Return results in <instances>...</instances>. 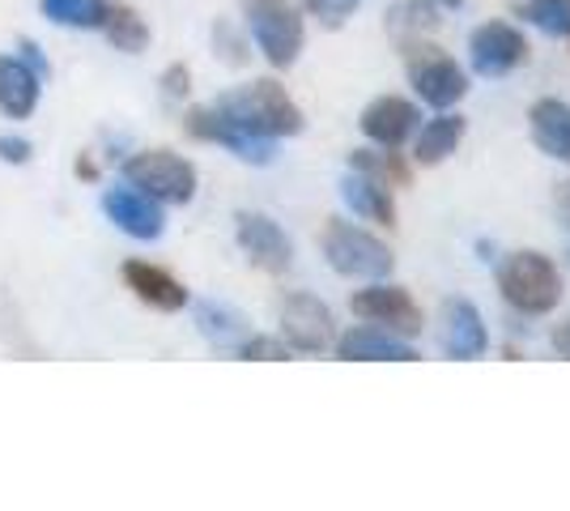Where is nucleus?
Listing matches in <instances>:
<instances>
[{
    "label": "nucleus",
    "mask_w": 570,
    "mask_h": 511,
    "mask_svg": "<svg viewBox=\"0 0 570 511\" xmlns=\"http://www.w3.org/2000/svg\"><path fill=\"white\" fill-rule=\"evenodd\" d=\"M217 107L238 124V128H247V132H256V137H268V141H277V137H298L303 132V111H298V102L285 95L277 81H252V86H238L230 95L217 98Z\"/></svg>",
    "instance_id": "f257e3e1"
},
{
    "label": "nucleus",
    "mask_w": 570,
    "mask_h": 511,
    "mask_svg": "<svg viewBox=\"0 0 570 511\" xmlns=\"http://www.w3.org/2000/svg\"><path fill=\"white\" fill-rule=\"evenodd\" d=\"M499 291L523 316H546L562 298V277L541 252H511L499 268Z\"/></svg>",
    "instance_id": "f03ea898"
},
{
    "label": "nucleus",
    "mask_w": 570,
    "mask_h": 511,
    "mask_svg": "<svg viewBox=\"0 0 570 511\" xmlns=\"http://www.w3.org/2000/svg\"><path fill=\"white\" fill-rule=\"evenodd\" d=\"M124 184L141 188L163 205H188L196 196V167L170 149H141L124 163Z\"/></svg>",
    "instance_id": "7ed1b4c3"
},
{
    "label": "nucleus",
    "mask_w": 570,
    "mask_h": 511,
    "mask_svg": "<svg viewBox=\"0 0 570 511\" xmlns=\"http://www.w3.org/2000/svg\"><path fill=\"white\" fill-rule=\"evenodd\" d=\"M252 39L273 69H289L303 51V18L289 0H243Z\"/></svg>",
    "instance_id": "20e7f679"
},
{
    "label": "nucleus",
    "mask_w": 570,
    "mask_h": 511,
    "mask_svg": "<svg viewBox=\"0 0 570 511\" xmlns=\"http://www.w3.org/2000/svg\"><path fill=\"white\" fill-rule=\"evenodd\" d=\"M324 256H328V265L341 277H387L392 265H396V256L387 252L383 239H375V235H366V230H357V226L341 218L324 226Z\"/></svg>",
    "instance_id": "39448f33"
},
{
    "label": "nucleus",
    "mask_w": 570,
    "mask_h": 511,
    "mask_svg": "<svg viewBox=\"0 0 570 511\" xmlns=\"http://www.w3.org/2000/svg\"><path fill=\"white\" fill-rule=\"evenodd\" d=\"M404 65H409V81H413V90L422 95V102L439 107V111H448L452 102H460V98L469 95V77H464V69L455 65L452 56H443L439 48H430V43L404 39Z\"/></svg>",
    "instance_id": "423d86ee"
},
{
    "label": "nucleus",
    "mask_w": 570,
    "mask_h": 511,
    "mask_svg": "<svg viewBox=\"0 0 570 511\" xmlns=\"http://www.w3.org/2000/svg\"><path fill=\"white\" fill-rule=\"evenodd\" d=\"M184 128H188V137L196 141H217V146H226L230 154H238L243 163H273V141L268 137H256V132H247V128H238L222 107H191L188 116H184Z\"/></svg>",
    "instance_id": "0eeeda50"
},
{
    "label": "nucleus",
    "mask_w": 570,
    "mask_h": 511,
    "mask_svg": "<svg viewBox=\"0 0 570 511\" xmlns=\"http://www.w3.org/2000/svg\"><path fill=\"white\" fill-rule=\"evenodd\" d=\"M282 341L298 354H324L333 350L336 328L333 312L315 294H289L282 303Z\"/></svg>",
    "instance_id": "6e6552de"
},
{
    "label": "nucleus",
    "mask_w": 570,
    "mask_h": 511,
    "mask_svg": "<svg viewBox=\"0 0 570 511\" xmlns=\"http://www.w3.org/2000/svg\"><path fill=\"white\" fill-rule=\"evenodd\" d=\"M350 307H354V316L371 320V324H380L387 333H396V337H417L422 333V307L413 303V294L404 291V286H371V291H357L350 298Z\"/></svg>",
    "instance_id": "1a4fd4ad"
},
{
    "label": "nucleus",
    "mask_w": 570,
    "mask_h": 511,
    "mask_svg": "<svg viewBox=\"0 0 570 511\" xmlns=\"http://www.w3.org/2000/svg\"><path fill=\"white\" fill-rule=\"evenodd\" d=\"M469 60L481 77H507L528 60V39L511 22H485L469 39Z\"/></svg>",
    "instance_id": "9d476101"
},
{
    "label": "nucleus",
    "mask_w": 570,
    "mask_h": 511,
    "mask_svg": "<svg viewBox=\"0 0 570 511\" xmlns=\"http://www.w3.org/2000/svg\"><path fill=\"white\" fill-rule=\"evenodd\" d=\"M235 235L238 247L247 252V261L264 268V273H285L289 261H294V247L285 239V230L273 218H264V214H238Z\"/></svg>",
    "instance_id": "9b49d317"
},
{
    "label": "nucleus",
    "mask_w": 570,
    "mask_h": 511,
    "mask_svg": "<svg viewBox=\"0 0 570 511\" xmlns=\"http://www.w3.org/2000/svg\"><path fill=\"white\" fill-rule=\"evenodd\" d=\"M102 209H107V218L116 222L124 235H132V239H158L163 235V200H154V196H145L141 188H132V184H124V188H111V193L102 196Z\"/></svg>",
    "instance_id": "f8f14e48"
},
{
    "label": "nucleus",
    "mask_w": 570,
    "mask_h": 511,
    "mask_svg": "<svg viewBox=\"0 0 570 511\" xmlns=\"http://www.w3.org/2000/svg\"><path fill=\"white\" fill-rule=\"evenodd\" d=\"M439 341L448 350V358H481L490 350V333L481 324V312H476L469 298H448L443 303V324H439Z\"/></svg>",
    "instance_id": "ddd939ff"
},
{
    "label": "nucleus",
    "mask_w": 570,
    "mask_h": 511,
    "mask_svg": "<svg viewBox=\"0 0 570 511\" xmlns=\"http://www.w3.org/2000/svg\"><path fill=\"white\" fill-rule=\"evenodd\" d=\"M336 345V358H345V363H413L417 358V350L409 345L404 337L396 333H387L380 324H362V328H350Z\"/></svg>",
    "instance_id": "4468645a"
},
{
    "label": "nucleus",
    "mask_w": 570,
    "mask_h": 511,
    "mask_svg": "<svg viewBox=\"0 0 570 511\" xmlns=\"http://www.w3.org/2000/svg\"><path fill=\"white\" fill-rule=\"evenodd\" d=\"M417 128V107L409 98L383 95L362 111V132L383 149H401Z\"/></svg>",
    "instance_id": "2eb2a0df"
},
{
    "label": "nucleus",
    "mask_w": 570,
    "mask_h": 511,
    "mask_svg": "<svg viewBox=\"0 0 570 511\" xmlns=\"http://www.w3.org/2000/svg\"><path fill=\"white\" fill-rule=\"evenodd\" d=\"M119 277H124V286L137 294L141 303L158 307V312H179V307H188V291H184V282H179V277H170L167 268L145 265V261H124Z\"/></svg>",
    "instance_id": "dca6fc26"
},
{
    "label": "nucleus",
    "mask_w": 570,
    "mask_h": 511,
    "mask_svg": "<svg viewBox=\"0 0 570 511\" xmlns=\"http://www.w3.org/2000/svg\"><path fill=\"white\" fill-rule=\"evenodd\" d=\"M39 95H43V77L26 69L18 56H0V111L9 120H26L35 116Z\"/></svg>",
    "instance_id": "f3484780"
},
{
    "label": "nucleus",
    "mask_w": 570,
    "mask_h": 511,
    "mask_svg": "<svg viewBox=\"0 0 570 511\" xmlns=\"http://www.w3.org/2000/svg\"><path fill=\"white\" fill-rule=\"evenodd\" d=\"M528 124H532V141L546 149L549 158H558V163L570 167V102L541 98V102H532Z\"/></svg>",
    "instance_id": "a211bd4d"
},
{
    "label": "nucleus",
    "mask_w": 570,
    "mask_h": 511,
    "mask_svg": "<svg viewBox=\"0 0 570 511\" xmlns=\"http://www.w3.org/2000/svg\"><path fill=\"white\" fill-rule=\"evenodd\" d=\"M464 128H469L464 116H452V111L434 116V120L417 132V149H413V158H417L422 167H439V163H443L448 154H455V146L464 141Z\"/></svg>",
    "instance_id": "6ab92c4d"
},
{
    "label": "nucleus",
    "mask_w": 570,
    "mask_h": 511,
    "mask_svg": "<svg viewBox=\"0 0 570 511\" xmlns=\"http://www.w3.org/2000/svg\"><path fill=\"white\" fill-rule=\"evenodd\" d=\"M341 196H345V205L362 214V218L380 222V226H396V205H392V193L375 184L371 175H350L345 184H341Z\"/></svg>",
    "instance_id": "aec40b11"
},
{
    "label": "nucleus",
    "mask_w": 570,
    "mask_h": 511,
    "mask_svg": "<svg viewBox=\"0 0 570 511\" xmlns=\"http://www.w3.org/2000/svg\"><path fill=\"white\" fill-rule=\"evenodd\" d=\"M196 324H200V333L214 341L217 350H238L243 341L252 337L247 320L238 316L235 307H226V303H200L196 307Z\"/></svg>",
    "instance_id": "412c9836"
},
{
    "label": "nucleus",
    "mask_w": 570,
    "mask_h": 511,
    "mask_svg": "<svg viewBox=\"0 0 570 511\" xmlns=\"http://www.w3.org/2000/svg\"><path fill=\"white\" fill-rule=\"evenodd\" d=\"M350 170L357 175H371L375 184L383 188H409V179H413V170L404 163L401 154H392V149H354L350 154Z\"/></svg>",
    "instance_id": "4be33fe9"
},
{
    "label": "nucleus",
    "mask_w": 570,
    "mask_h": 511,
    "mask_svg": "<svg viewBox=\"0 0 570 511\" xmlns=\"http://www.w3.org/2000/svg\"><path fill=\"white\" fill-rule=\"evenodd\" d=\"M111 0H43V18L72 30H102Z\"/></svg>",
    "instance_id": "5701e85b"
},
{
    "label": "nucleus",
    "mask_w": 570,
    "mask_h": 511,
    "mask_svg": "<svg viewBox=\"0 0 570 511\" xmlns=\"http://www.w3.org/2000/svg\"><path fill=\"white\" fill-rule=\"evenodd\" d=\"M102 30H107V39H111L119 51H132V56H137V51L149 48V26H145L141 13L128 9V4H111Z\"/></svg>",
    "instance_id": "b1692460"
},
{
    "label": "nucleus",
    "mask_w": 570,
    "mask_h": 511,
    "mask_svg": "<svg viewBox=\"0 0 570 511\" xmlns=\"http://www.w3.org/2000/svg\"><path fill=\"white\" fill-rule=\"evenodd\" d=\"M387 26L401 35V39H413V35H426L439 26V4L434 0H396L387 9Z\"/></svg>",
    "instance_id": "393cba45"
},
{
    "label": "nucleus",
    "mask_w": 570,
    "mask_h": 511,
    "mask_svg": "<svg viewBox=\"0 0 570 511\" xmlns=\"http://www.w3.org/2000/svg\"><path fill=\"white\" fill-rule=\"evenodd\" d=\"M511 9L523 22H532L546 35H567L570 39V0H511Z\"/></svg>",
    "instance_id": "a878e982"
},
{
    "label": "nucleus",
    "mask_w": 570,
    "mask_h": 511,
    "mask_svg": "<svg viewBox=\"0 0 570 511\" xmlns=\"http://www.w3.org/2000/svg\"><path fill=\"white\" fill-rule=\"evenodd\" d=\"M235 354H238V358H247V363H282V358H289L285 341H277V337H256V333L243 341Z\"/></svg>",
    "instance_id": "bb28decb"
},
{
    "label": "nucleus",
    "mask_w": 570,
    "mask_h": 511,
    "mask_svg": "<svg viewBox=\"0 0 570 511\" xmlns=\"http://www.w3.org/2000/svg\"><path fill=\"white\" fill-rule=\"evenodd\" d=\"M214 43L226 65H247V43H243V35H235V26L230 22L214 26Z\"/></svg>",
    "instance_id": "cd10ccee"
},
{
    "label": "nucleus",
    "mask_w": 570,
    "mask_h": 511,
    "mask_svg": "<svg viewBox=\"0 0 570 511\" xmlns=\"http://www.w3.org/2000/svg\"><path fill=\"white\" fill-rule=\"evenodd\" d=\"M303 4H307L311 13H315L324 26H341L350 13H354L357 0H303Z\"/></svg>",
    "instance_id": "c85d7f7f"
},
{
    "label": "nucleus",
    "mask_w": 570,
    "mask_h": 511,
    "mask_svg": "<svg viewBox=\"0 0 570 511\" xmlns=\"http://www.w3.org/2000/svg\"><path fill=\"white\" fill-rule=\"evenodd\" d=\"M188 90H191L188 65H170L167 73H163V95H167V98H184Z\"/></svg>",
    "instance_id": "c756f323"
},
{
    "label": "nucleus",
    "mask_w": 570,
    "mask_h": 511,
    "mask_svg": "<svg viewBox=\"0 0 570 511\" xmlns=\"http://www.w3.org/2000/svg\"><path fill=\"white\" fill-rule=\"evenodd\" d=\"M30 154H35V146H30L26 137H0V158H4V163L22 167V163H30Z\"/></svg>",
    "instance_id": "7c9ffc66"
},
{
    "label": "nucleus",
    "mask_w": 570,
    "mask_h": 511,
    "mask_svg": "<svg viewBox=\"0 0 570 511\" xmlns=\"http://www.w3.org/2000/svg\"><path fill=\"white\" fill-rule=\"evenodd\" d=\"M22 65L26 69H35L39 77H48V60H43L39 43H30V39H22Z\"/></svg>",
    "instance_id": "2f4dec72"
},
{
    "label": "nucleus",
    "mask_w": 570,
    "mask_h": 511,
    "mask_svg": "<svg viewBox=\"0 0 570 511\" xmlns=\"http://www.w3.org/2000/svg\"><path fill=\"white\" fill-rule=\"evenodd\" d=\"M553 205H558V222H562V230H567V244H570V179H567V184H558V193H553Z\"/></svg>",
    "instance_id": "473e14b6"
},
{
    "label": "nucleus",
    "mask_w": 570,
    "mask_h": 511,
    "mask_svg": "<svg viewBox=\"0 0 570 511\" xmlns=\"http://www.w3.org/2000/svg\"><path fill=\"white\" fill-rule=\"evenodd\" d=\"M553 350H558L562 358H570V320H567V324H558V328H553Z\"/></svg>",
    "instance_id": "72a5a7b5"
},
{
    "label": "nucleus",
    "mask_w": 570,
    "mask_h": 511,
    "mask_svg": "<svg viewBox=\"0 0 570 511\" xmlns=\"http://www.w3.org/2000/svg\"><path fill=\"white\" fill-rule=\"evenodd\" d=\"M77 175H81V179H95L98 170H95V163H90V158H81V163H77Z\"/></svg>",
    "instance_id": "f704fd0d"
},
{
    "label": "nucleus",
    "mask_w": 570,
    "mask_h": 511,
    "mask_svg": "<svg viewBox=\"0 0 570 511\" xmlns=\"http://www.w3.org/2000/svg\"><path fill=\"white\" fill-rule=\"evenodd\" d=\"M443 4H448V9H460V4H464V0H443Z\"/></svg>",
    "instance_id": "c9c22d12"
}]
</instances>
